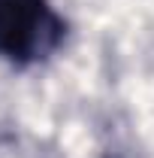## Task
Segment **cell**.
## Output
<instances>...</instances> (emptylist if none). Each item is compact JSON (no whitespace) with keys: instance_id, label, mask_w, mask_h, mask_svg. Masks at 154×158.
<instances>
[{"instance_id":"obj_1","label":"cell","mask_w":154,"mask_h":158,"mask_svg":"<svg viewBox=\"0 0 154 158\" xmlns=\"http://www.w3.org/2000/svg\"><path fill=\"white\" fill-rule=\"evenodd\" d=\"M60 19L48 0H0V55L9 61H33L58 46Z\"/></svg>"}]
</instances>
